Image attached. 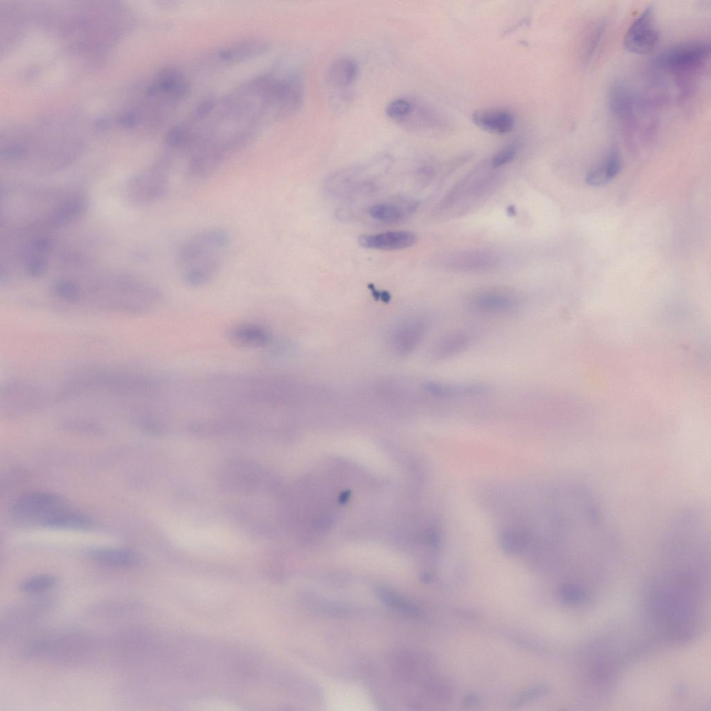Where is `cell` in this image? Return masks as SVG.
I'll use <instances>...</instances> for the list:
<instances>
[{"label":"cell","instance_id":"cell-1","mask_svg":"<svg viewBox=\"0 0 711 711\" xmlns=\"http://www.w3.org/2000/svg\"><path fill=\"white\" fill-rule=\"evenodd\" d=\"M230 243L229 233L220 227L203 229L187 238L176 256L183 282L193 287L210 283L221 269Z\"/></svg>","mask_w":711,"mask_h":711},{"label":"cell","instance_id":"cell-2","mask_svg":"<svg viewBox=\"0 0 711 711\" xmlns=\"http://www.w3.org/2000/svg\"><path fill=\"white\" fill-rule=\"evenodd\" d=\"M655 589L651 609L655 620L678 638L689 633L696 615V596L692 579L687 574H678Z\"/></svg>","mask_w":711,"mask_h":711},{"label":"cell","instance_id":"cell-3","mask_svg":"<svg viewBox=\"0 0 711 711\" xmlns=\"http://www.w3.org/2000/svg\"><path fill=\"white\" fill-rule=\"evenodd\" d=\"M12 517L21 524L54 528L87 529L92 520L74 510L60 496L44 492L26 493L11 508Z\"/></svg>","mask_w":711,"mask_h":711},{"label":"cell","instance_id":"cell-4","mask_svg":"<svg viewBox=\"0 0 711 711\" xmlns=\"http://www.w3.org/2000/svg\"><path fill=\"white\" fill-rule=\"evenodd\" d=\"M172 541L182 547L208 553L224 551L236 541L221 526L181 521H172Z\"/></svg>","mask_w":711,"mask_h":711},{"label":"cell","instance_id":"cell-5","mask_svg":"<svg viewBox=\"0 0 711 711\" xmlns=\"http://www.w3.org/2000/svg\"><path fill=\"white\" fill-rule=\"evenodd\" d=\"M90 646V638L72 632L37 639L26 646L24 653L32 658L74 661L84 655Z\"/></svg>","mask_w":711,"mask_h":711},{"label":"cell","instance_id":"cell-6","mask_svg":"<svg viewBox=\"0 0 711 711\" xmlns=\"http://www.w3.org/2000/svg\"><path fill=\"white\" fill-rule=\"evenodd\" d=\"M172 167L173 158L165 156L135 176L129 185L131 202L143 206L163 197L169 187Z\"/></svg>","mask_w":711,"mask_h":711},{"label":"cell","instance_id":"cell-7","mask_svg":"<svg viewBox=\"0 0 711 711\" xmlns=\"http://www.w3.org/2000/svg\"><path fill=\"white\" fill-rule=\"evenodd\" d=\"M710 44L703 40L687 41L674 44L663 51L656 63L662 69L674 75L697 72L708 60Z\"/></svg>","mask_w":711,"mask_h":711},{"label":"cell","instance_id":"cell-8","mask_svg":"<svg viewBox=\"0 0 711 711\" xmlns=\"http://www.w3.org/2000/svg\"><path fill=\"white\" fill-rule=\"evenodd\" d=\"M472 311L485 315H500L515 312L524 304L523 294L508 287H488L478 290L467 298Z\"/></svg>","mask_w":711,"mask_h":711},{"label":"cell","instance_id":"cell-9","mask_svg":"<svg viewBox=\"0 0 711 711\" xmlns=\"http://www.w3.org/2000/svg\"><path fill=\"white\" fill-rule=\"evenodd\" d=\"M269 48L264 39L248 37L210 50L203 56L202 61L210 67L230 66L258 58Z\"/></svg>","mask_w":711,"mask_h":711},{"label":"cell","instance_id":"cell-10","mask_svg":"<svg viewBox=\"0 0 711 711\" xmlns=\"http://www.w3.org/2000/svg\"><path fill=\"white\" fill-rule=\"evenodd\" d=\"M659 40L654 12L649 6L634 19L623 40L624 48L635 54H648L655 48Z\"/></svg>","mask_w":711,"mask_h":711},{"label":"cell","instance_id":"cell-11","mask_svg":"<svg viewBox=\"0 0 711 711\" xmlns=\"http://www.w3.org/2000/svg\"><path fill=\"white\" fill-rule=\"evenodd\" d=\"M424 388L430 396L441 399L479 396L486 394L489 390L487 384L480 381L430 380L424 384Z\"/></svg>","mask_w":711,"mask_h":711},{"label":"cell","instance_id":"cell-12","mask_svg":"<svg viewBox=\"0 0 711 711\" xmlns=\"http://www.w3.org/2000/svg\"><path fill=\"white\" fill-rule=\"evenodd\" d=\"M365 169L364 166H353L333 173L325 181L326 192L333 196L351 195L369 184L364 179Z\"/></svg>","mask_w":711,"mask_h":711},{"label":"cell","instance_id":"cell-13","mask_svg":"<svg viewBox=\"0 0 711 711\" xmlns=\"http://www.w3.org/2000/svg\"><path fill=\"white\" fill-rule=\"evenodd\" d=\"M228 340L237 347L265 348L271 344V335L265 326L255 322H242L233 325L226 332Z\"/></svg>","mask_w":711,"mask_h":711},{"label":"cell","instance_id":"cell-14","mask_svg":"<svg viewBox=\"0 0 711 711\" xmlns=\"http://www.w3.org/2000/svg\"><path fill=\"white\" fill-rule=\"evenodd\" d=\"M416 241V235L407 231L362 235L358 239V242L362 246L381 251L404 249L412 246Z\"/></svg>","mask_w":711,"mask_h":711},{"label":"cell","instance_id":"cell-15","mask_svg":"<svg viewBox=\"0 0 711 711\" xmlns=\"http://www.w3.org/2000/svg\"><path fill=\"white\" fill-rule=\"evenodd\" d=\"M449 267L459 271H481L493 268L499 262L496 254L484 250L453 253L446 258Z\"/></svg>","mask_w":711,"mask_h":711},{"label":"cell","instance_id":"cell-16","mask_svg":"<svg viewBox=\"0 0 711 711\" xmlns=\"http://www.w3.org/2000/svg\"><path fill=\"white\" fill-rule=\"evenodd\" d=\"M472 343L471 335L465 330H453L442 335L435 342L432 356L437 360H446L469 349Z\"/></svg>","mask_w":711,"mask_h":711},{"label":"cell","instance_id":"cell-17","mask_svg":"<svg viewBox=\"0 0 711 711\" xmlns=\"http://www.w3.org/2000/svg\"><path fill=\"white\" fill-rule=\"evenodd\" d=\"M417 208L412 200L376 203L368 209L370 217L385 224L401 223L410 217Z\"/></svg>","mask_w":711,"mask_h":711},{"label":"cell","instance_id":"cell-18","mask_svg":"<svg viewBox=\"0 0 711 711\" xmlns=\"http://www.w3.org/2000/svg\"><path fill=\"white\" fill-rule=\"evenodd\" d=\"M472 120L482 129L496 134L510 133L515 125L513 116L507 111L499 109L476 111L472 115Z\"/></svg>","mask_w":711,"mask_h":711},{"label":"cell","instance_id":"cell-19","mask_svg":"<svg viewBox=\"0 0 711 711\" xmlns=\"http://www.w3.org/2000/svg\"><path fill=\"white\" fill-rule=\"evenodd\" d=\"M88 556L99 564L112 568H131L140 562L137 554L125 549L97 548L90 551Z\"/></svg>","mask_w":711,"mask_h":711},{"label":"cell","instance_id":"cell-20","mask_svg":"<svg viewBox=\"0 0 711 711\" xmlns=\"http://www.w3.org/2000/svg\"><path fill=\"white\" fill-rule=\"evenodd\" d=\"M358 72V64L355 59L349 56L339 57L328 68V82L337 89H346L354 83Z\"/></svg>","mask_w":711,"mask_h":711},{"label":"cell","instance_id":"cell-21","mask_svg":"<svg viewBox=\"0 0 711 711\" xmlns=\"http://www.w3.org/2000/svg\"><path fill=\"white\" fill-rule=\"evenodd\" d=\"M621 168L619 154L616 151H612L601 163L587 172L585 181L591 186L605 185L619 173Z\"/></svg>","mask_w":711,"mask_h":711},{"label":"cell","instance_id":"cell-22","mask_svg":"<svg viewBox=\"0 0 711 711\" xmlns=\"http://www.w3.org/2000/svg\"><path fill=\"white\" fill-rule=\"evenodd\" d=\"M86 208L87 201L83 197L69 199L53 212L50 222L55 226L66 225L81 215Z\"/></svg>","mask_w":711,"mask_h":711},{"label":"cell","instance_id":"cell-23","mask_svg":"<svg viewBox=\"0 0 711 711\" xmlns=\"http://www.w3.org/2000/svg\"><path fill=\"white\" fill-rule=\"evenodd\" d=\"M379 599L393 609L409 616H418L420 613L419 608L400 594L387 588H377Z\"/></svg>","mask_w":711,"mask_h":711},{"label":"cell","instance_id":"cell-24","mask_svg":"<svg viewBox=\"0 0 711 711\" xmlns=\"http://www.w3.org/2000/svg\"><path fill=\"white\" fill-rule=\"evenodd\" d=\"M58 579L51 574H39L31 576L19 585L20 590L28 594H40L53 588Z\"/></svg>","mask_w":711,"mask_h":711},{"label":"cell","instance_id":"cell-25","mask_svg":"<svg viewBox=\"0 0 711 711\" xmlns=\"http://www.w3.org/2000/svg\"><path fill=\"white\" fill-rule=\"evenodd\" d=\"M412 106V99L400 97L390 101L385 108V114L389 119L399 124L410 112Z\"/></svg>","mask_w":711,"mask_h":711},{"label":"cell","instance_id":"cell-26","mask_svg":"<svg viewBox=\"0 0 711 711\" xmlns=\"http://www.w3.org/2000/svg\"><path fill=\"white\" fill-rule=\"evenodd\" d=\"M54 294L62 300L76 302L81 298V291L76 284L70 281H60L53 287Z\"/></svg>","mask_w":711,"mask_h":711},{"label":"cell","instance_id":"cell-27","mask_svg":"<svg viewBox=\"0 0 711 711\" xmlns=\"http://www.w3.org/2000/svg\"><path fill=\"white\" fill-rule=\"evenodd\" d=\"M502 546L509 552H518L524 548L526 539L524 535L518 532L505 531L501 536Z\"/></svg>","mask_w":711,"mask_h":711},{"label":"cell","instance_id":"cell-28","mask_svg":"<svg viewBox=\"0 0 711 711\" xmlns=\"http://www.w3.org/2000/svg\"><path fill=\"white\" fill-rule=\"evenodd\" d=\"M561 599L567 604L574 605L582 603L586 599V593L578 585L567 584L560 589Z\"/></svg>","mask_w":711,"mask_h":711},{"label":"cell","instance_id":"cell-29","mask_svg":"<svg viewBox=\"0 0 711 711\" xmlns=\"http://www.w3.org/2000/svg\"><path fill=\"white\" fill-rule=\"evenodd\" d=\"M518 144L510 143L500 149L493 157L492 165L494 167H499L511 162L517 156Z\"/></svg>","mask_w":711,"mask_h":711},{"label":"cell","instance_id":"cell-30","mask_svg":"<svg viewBox=\"0 0 711 711\" xmlns=\"http://www.w3.org/2000/svg\"><path fill=\"white\" fill-rule=\"evenodd\" d=\"M47 268V260L42 256L29 258L26 264L27 273L32 277H39Z\"/></svg>","mask_w":711,"mask_h":711},{"label":"cell","instance_id":"cell-31","mask_svg":"<svg viewBox=\"0 0 711 711\" xmlns=\"http://www.w3.org/2000/svg\"><path fill=\"white\" fill-rule=\"evenodd\" d=\"M542 689H543L542 687H537L531 689H530L528 691L525 692L524 694H521L517 699V700L515 702L514 704L519 705L521 703H524V702H526L527 701H529V700H530L532 699H534V698L537 697V696H539V695H540L542 694Z\"/></svg>","mask_w":711,"mask_h":711},{"label":"cell","instance_id":"cell-32","mask_svg":"<svg viewBox=\"0 0 711 711\" xmlns=\"http://www.w3.org/2000/svg\"><path fill=\"white\" fill-rule=\"evenodd\" d=\"M33 246L37 253H43L49 251L51 242L47 237H40L34 241Z\"/></svg>","mask_w":711,"mask_h":711},{"label":"cell","instance_id":"cell-33","mask_svg":"<svg viewBox=\"0 0 711 711\" xmlns=\"http://www.w3.org/2000/svg\"><path fill=\"white\" fill-rule=\"evenodd\" d=\"M508 213L510 214V215H515V208L514 207H512V208L509 207V208H508Z\"/></svg>","mask_w":711,"mask_h":711}]
</instances>
